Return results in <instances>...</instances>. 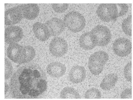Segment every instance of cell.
<instances>
[{
  "label": "cell",
  "instance_id": "obj_21",
  "mask_svg": "<svg viewBox=\"0 0 133 100\" xmlns=\"http://www.w3.org/2000/svg\"><path fill=\"white\" fill-rule=\"evenodd\" d=\"M102 97V94L100 91L95 88H92L88 90L85 94V98H100Z\"/></svg>",
  "mask_w": 133,
  "mask_h": 100
},
{
  "label": "cell",
  "instance_id": "obj_2",
  "mask_svg": "<svg viewBox=\"0 0 133 100\" xmlns=\"http://www.w3.org/2000/svg\"><path fill=\"white\" fill-rule=\"evenodd\" d=\"M63 22L65 27L74 33L82 31L86 25L84 16L77 11H71L66 15Z\"/></svg>",
  "mask_w": 133,
  "mask_h": 100
},
{
  "label": "cell",
  "instance_id": "obj_8",
  "mask_svg": "<svg viewBox=\"0 0 133 100\" xmlns=\"http://www.w3.org/2000/svg\"><path fill=\"white\" fill-rule=\"evenodd\" d=\"M112 49L114 52L118 56L121 57L127 56L131 52V42L125 38H119L114 41Z\"/></svg>",
  "mask_w": 133,
  "mask_h": 100
},
{
  "label": "cell",
  "instance_id": "obj_6",
  "mask_svg": "<svg viewBox=\"0 0 133 100\" xmlns=\"http://www.w3.org/2000/svg\"><path fill=\"white\" fill-rule=\"evenodd\" d=\"M8 57L15 63H24L25 51L24 46L17 43L10 44L7 50Z\"/></svg>",
  "mask_w": 133,
  "mask_h": 100
},
{
  "label": "cell",
  "instance_id": "obj_26",
  "mask_svg": "<svg viewBox=\"0 0 133 100\" xmlns=\"http://www.w3.org/2000/svg\"><path fill=\"white\" fill-rule=\"evenodd\" d=\"M131 88H127L125 89L121 93V98L123 99H131L132 95H131Z\"/></svg>",
  "mask_w": 133,
  "mask_h": 100
},
{
  "label": "cell",
  "instance_id": "obj_4",
  "mask_svg": "<svg viewBox=\"0 0 133 100\" xmlns=\"http://www.w3.org/2000/svg\"><path fill=\"white\" fill-rule=\"evenodd\" d=\"M90 33L91 39L96 46H106L109 43L112 38L110 30L104 25H97L90 32Z\"/></svg>",
  "mask_w": 133,
  "mask_h": 100
},
{
  "label": "cell",
  "instance_id": "obj_7",
  "mask_svg": "<svg viewBox=\"0 0 133 100\" xmlns=\"http://www.w3.org/2000/svg\"><path fill=\"white\" fill-rule=\"evenodd\" d=\"M49 50L54 56L61 57L65 55L68 50L66 41L61 37L53 39L50 44Z\"/></svg>",
  "mask_w": 133,
  "mask_h": 100
},
{
  "label": "cell",
  "instance_id": "obj_19",
  "mask_svg": "<svg viewBox=\"0 0 133 100\" xmlns=\"http://www.w3.org/2000/svg\"><path fill=\"white\" fill-rule=\"evenodd\" d=\"M123 31L127 35H132V16L130 15L125 18L122 23Z\"/></svg>",
  "mask_w": 133,
  "mask_h": 100
},
{
  "label": "cell",
  "instance_id": "obj_20",
  "mask_svg": "<svg viewBox=\"0 0 133 100\" xmlns=\"http://www.w3.org/2000/svg\"><path fill=\"white\" fill-rule=\"evenodd\" d=\"M25 51V57L24 63H27L31 61L35 56V50L30 46H24Z\"/></svg>",
  "mask_w": 133,
  "mask_h": 100
},
{
  "label": "cell",
  "instance_id": "obj_22",
  "mask_svg": "<svg viewBox=\"0 0 133 100\" xmlns=\"http://www.w3.org/2000/svg\"><path fill=\"white\" fill-rule=\"evenodd\" d=\"M13 67L10 61L7 58L5 59V79H9L12 75Z\"/></svg>",
  "mask_w": 133,
  "mask_h": 100
},
{
  "label": "cell",
  "instance_id": "obj_10",
  "mask_svg": "<svg viewBox=\"0 0 133 100\" xmlns=\"http://www.w3.org/2000/svg\"><path fill=\"white\" fill-rule=\"evenodd\" d=\"M19 5L8 10L5 13V24L11 26L18 24L23 19Z\"/></svg>",
  "mask_w": 133,
  "mask_h": 100
},
{
  "label": "cell",
  "instance_id": "obj_14",
  "mask_svg": "<svg viewBox=\"0 0 133 100\" xmlns=\"http://www.w3.org/2000/svg\"><path fill=\"white\" fill-rule=\"evenodd\" d=\"M66 69L65 65L59 62L50 63L46 67L47 73L54 78H59L65 74Z\"/></svg>",
  "mask_w": 133,
  "mask_h": 100
},
{
  "label": "cell",
  "instance_id": "obj_12",
  "mask_svg": "<svg viewBox=\"0 0 133 100\" xmlns=\"http://www.w3.org/2000/svg\"><path fill=\"white\" fill-rule=\"evenodd\" d=\"M45 24L48 27L52 36L59 35L64 31L66 27L63 21L57 18H53L48 20Z\"/></svg>",
  "mask_w": 133,
  "mask_h": 100
},
{
  "label": "cell",
  "instance_id": "obj_13",
  "mask_svg": "<svg viewBox=\"0 0 133 100\" xmlns=\"http://www.w3.org/2000/svg\"><path fill=\"white\" fill-rule=\"evenodd\" d=\"M32 30L35 36L41 41H47L51 36L48 27L41 22H37L34 24Z\"/></svg>",
  "mask_w": 133,
  "mask_h": 100
},
{
  "label": "cell",
  "instance_id": "obj_11",
  "mask_svg": "<svg viewBox=\"0 0 133 100\" xmlns=\"http://www.w3.org/2000/svg\"><path fill=\"white\" fill-rule=\"evenodd\" d=\"M23 18L29 20H33L38 16L39 8L36 4H25L19 5Z\"/></svg>",
  "mask_w": 133,
  "mask_h": 100
},
{
  "label": "cell",
  "instance_id": "obj_9",
  "mask_svg": "<svg viewBox=\"0 0 133 100\" xmlns=\"http://www.w3.org/2000/svg\"><path fill=\"white\" fill-rule=\"evenodd\" d=\"M23 36V30L19 26L11 25L5 29V41L7 44L19 42Z\"/></svg>",
  "mask_w": 133,
  "mask_h": 100
},
{
  "label": "cell",
  "instance_id": "obj_17",
  "mask_svg": "<svg viewBox=\"0 0 133 100\" xmlns=\"http://www.w3.org/2000/svg\"><path fill=\"white\" fill-rule=\"evenodd\" d=\"M79 44L83 49L87 51L93 49L96 45L92 42L89 32L82 35L79 39Z\"/></svg>",
  "mask_w": 133,
  "mask_h": 100
},
{
  "label": "cell",
  "instance_id": "obj_25",
  "mask_svg": "<svg viewBox=\"0 0 133 100\" xmlns=\"http://www.w3.org/2000/svg\"><path fill=\"white\" fill-rule=\"evenodd\" d=\"M131 62H129L125 66L124 70V77L128 81H131L132 79L131 76Z\"/></svg>",
  "mask_w": 133,
  "mask_h": 100
},
{
  "label": "cell",
  "instance_id": "obj_24",
  "mask_svg": "<svg viewBox=\"0 0 133 100\" xmlns=\"http://www.w3.org/2000/svg\"><path fill=\"white\" fill-rule=\"evenodd\" d=\"M118 10L117 18L125 15L128 11V6L126 4H116Z\"/></svg>",
  "mask_w": 133,
  "mask_h": 100
},
{
  "label": "cell",
  "instance_id": "obj_23",
  "mask_svg": "<svg viewBox=\"0 0 133 100\" xmlns=\"http://www.w3.org/2000/svg\"><path fill=\"white\" fill-rule=\"evenodd\" d=\"M52 7L56 13H61L66 11L69 6L68 4H52Z\"/></svg>",
  "mask_w": 133,
  "mask_h": 100
},
{
  "label": "cell",
  "instance_id": "obj_5",
  "mask_svg": "<svg viewBox=\"0 0 133 100\" xmlns=\"http://www.w3.org/2000/svg\"><path fill=\"white\" fill-rule=\"evenodd\" d=\"M118 10L116 4H102L96 10L98 17L106 22L115 21L117 18Z\"/></svg>",
  "mask_w": 133,
  "mask_h": 100
},
{
  "label": "cell",
  "instance_id": "obj_16",
  "mask_svg": "<svg viewBox=\"0 0 133 100\" xmlns=\"http://www.w3.org/2000/svg\"><path fill=\"white\" fill-rule=\"evenodd\" d=\"M118 79V76L115 74H108L101 82L100 87L104 90H110L115 86Z\"/></svg>",
  "mask_w": 133,
  "mask_h": 100
},
{
  "label": "cell",
  "instance_id": "obj_15",
  "mask_svg": "<svg viewBox=\"0 0 133 100\" xmlns=\"http://www.w3.org/2000/svg\"><path fill=\"white\" fill-rule=\"evenodd\" d=\"M86 70L81 66H75L70 71L69 74V78L71 82L74 83H81L84 80L86 77Z\"/></svg>",
  "mask_w": 133,
  "mask_h": 100
},
{
  "label": "cell",
  "instance_id": "obj_18",
  "mask_svg": "<svg viewBox=\"0 0 133 100\" xmlns=\"http://www.w3.org/2000/svg\"><path fill=\"white\" fill-rule=\"evenodd\" d=\"M61 98H81L78 92L75 89L70 87L64 88L61 92L60 95Z\"/></svg>",
  "mask_w": 133,
  "mask_h": 100
},
{
  "label": "cell",
  "instance_id": "obj_3",
  "mask_svg": "<svg viewBox=\"0 0 133 100\" xmlns=\"http://www.w3.org/2000/svg\"><path fill=\"white\" fill-rule=\"evenodd\" d=\"M109 59V55L104 51H98L92 54L88 60V67L91 73L95 76L100 74Z\"/></svg>",
  "mask_w": 133,
  "mask_h": 100
},
{
  "label": "cell",
  "instance_id": "obj_1",
  "mask_svg": "<svg viewBox=\"0 0 133 100\" xmlns=\"http://www.w3.org/2000/svg\"><path fill=\"white\" fill-rule=\"evenodd\" d=\"M45 73L34 64L24 65L18 68L10 82L11 94L15 98H34L46 91L47 88Z\"/></svg>",
  "mask_w": 133,
  "mask_h": 100
},
{
  "label": "cell",
  "instance_id": "obj_27",
  "mask_svg": "<svg viewBox=\"0 0 133 100\" xmlns=\"http://www.w3.org/2000/svg\"><path fill=\"white\" fill-rule=\"evenodd\" d=\"M9 88H10V87H9V85L6 82H5V94L6 95V94L7 93L8 91L9 90Z\"/></svg>",
  "mask_w": 133,
  "mask_h": 100
}]
</instances>
